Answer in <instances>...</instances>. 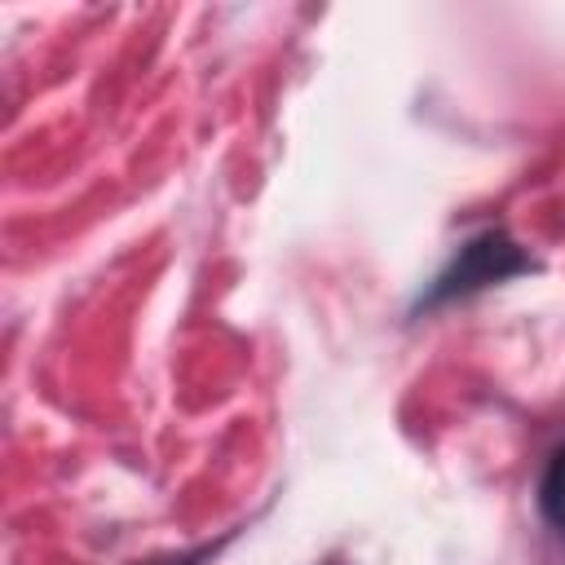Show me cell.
<instances>
[{"label": "cell", "instance_id": "7a4b0ae2", "mask_svg": "<svg viewBox=\"0 0 565 565\" xmlns=\"http://www.w3.org/2000/svg\"><path fill=\"white\" fill-rule=\"evenodd\" d=\"M539 503H543V516L565 530V446L552 455L547 472H543V486H539Z\"/></svg>", "mask_w": 565, "mask_h": 565}, {"label": "cell", "instance_id": "6da1fadb", "mask_svg": "<svg viewBox=\"0 0 565 565\" xmlns=\"http://www.w3.org/2000/svg\"><path fill=\"white\" fill-rule=\"evenodd\" d=\"M512 269H521V256L503 238H486V243H472L463 252V260L455 265V274L441 278V291H468V287L494 282V278H503Z\"/></svg>", "mask_w": 565, "mask_h": 565}]
</instances>
